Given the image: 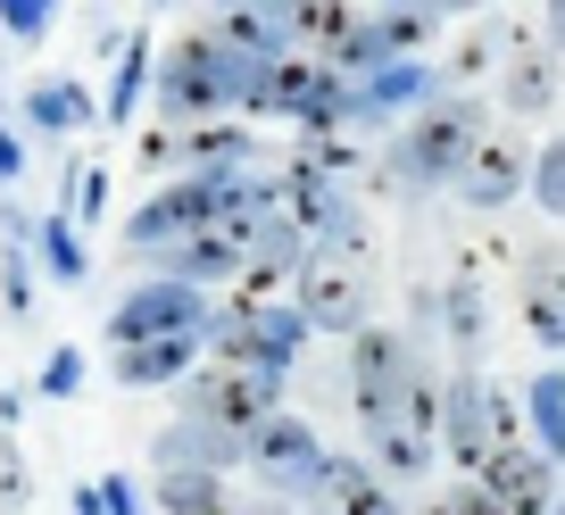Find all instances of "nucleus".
Returning <instances> with one entry per match:
<instances>
[{
    "instance_id": "nucleus-1",
    "label": "nucleus",
    "mask_w": 565,
    "mask_h": 515,
    "mask_svg": "<svg viewBox=\"0 0 565 515\" xmlns=\"http://www.w3.org/2000/svg\"><path fill=\"white\" fill-rule=\"evenodd\" d=\"M249 92V58H233L216 34H183L159 58V117L167 125H216L225 108H242Z\"/></svg>"
},
{
    "instance_id": "nucleus-2",
    "label": "nucleus",
    "mask_w": 565,
    "mask_h": 515,
    "mask_svg": "<svg viewBox=\"0 0 565 515\" xmlns=\"http://www.w3.org/2000/svg\"><path fill=\"white\" fill-rule=\"evenodd\" d=\"M275 399H282V374L275 366H225L216 357L209 374H183V416L192 425H209V432H225V441H242L249 449V432L258 425H275Z\"/></svg>"
},
{
    "instance_id": "nucleus-3",
    "label": "nucleus",
    "mask_w": 565,
    "mask_h": 515,
    "mask_svg": "<svg viewBox=\"0 0 565 515\" xmlns=\"http://www.w3.org/2000/svg\"><path fill=\"white\" fill-rule=\"evenodd\" d=\"M416 350H407V333H383V324H366V333H350V408H358V425L366 432H383V425H399L407 416V399H416Z\"/></svg>"
},
{
    "instance_id": "nucleus-4",
    "label": "nucleus",
    "mask_w": 565,
    "mask_h": 515,
    "mask_svg": "<svg viewBox=\"0 0 565 515\" xmlns=\"http://www.w3.org/2000/svg\"><path fill=\"white\" fill-rule=\"evenodd\" d=\"M209 324H216V308H209V291H192V283H175V275H159V283H134L117 300V316H108V341L117 350H141V341H209Z\"/></svg>"
},
{
    "instance_id": "nucleus-5",
    "label": "nucleus",
    "mask_w": 565,
    "mask_h": 515,
    "mask_svg": "<svg viewBox=\"0 0 565 515\" xmlns=\"http://www.w3.org/2000/svg\"><path fill=\"white\" fill-rule=\"evenodd\" d=\"M475 142H482V108H475V100H433V108H416V117H407L399 167H407L416 183H458L466 159H475Z\"/></svg>"
},
{
    "instance_id": "nucleus-6",
    "label": "nucleus",
    "mask_w": 565,
    "mask_h": 515,
    "mask_svg": "<svg viewBox=\"0 0 565 515\" xmlns=\"http://www.w3.org/2000/svg\"><path fill=\"white\" fill-rule=\"evenodd\" d=\"M441 432H449V458L482 482V465L515 441V408L491 391V383H482V374H458V383L441 391Z\"/></svg>"
},
{
    "instance_id": "nucleus-7",
    "label": "nucleus",
    "mask_w": 565,
    "mask_h": 515,
    "mask_svg": "<svg viewBox=\"0 0 565 515\" xmlns=\"http://www.w3.org/2000/svg\"><path fill=\"white\" fill-rule=\"evenodd\" d=\"M308 333L317 324L300 316V300H282V308H266V316H242V308H216V324H209V350L225 357V366H291V357L308 350Z\"/></svg>"
},
{
    "instance_id": "nucleus-8",
    "label": "nucleus",
    "mask_w": 565,
    "mask_h": 515,
    "mask_svg": "<svg viewBox=\"0 0 565 515\" xmlns=\"http://www.w3.org/2000/svg\"><path fill=\"white\" fill-rule=\"evenodd\" d=\"M300 316L317 324V333H366V275H358V249L350 242L308 249V267H300Z\"/></svg>"
},
{
    "instance_id": "nucleus-9",
    "label": "nucleus",
    "mask_w": 565,
    "mask_h": 515,
    "mask_svg": "<svg viewBox=\"0 0 565 515\" xmlns=\"http://www.w3.org/2000/svg\"><path fill=\"white\" fill-rule=\"evenodd\" d=\"M242 458L258 465L266 491H324V465H333V458H324V441L300 425V416H275V425H258Z\"/></svg>"
},
{
    "instance_id": "nucleus-10",
    "label": "nucleus",
    "mask_w": 565,
    "mask_h": 515,
    "mask_svg": "<svg viewBox=\"0 0 565 515\" xmlns=\"http://www.w3.org/2000/svg\"><path fill=\"white\" fill-rule=\"evenodd\" d=\"M282 216L308 233V242H350V249H366V233H358V216H350V200H341V183L333 175H317V167H282Z\"/></svg>"
},
{
    "instance_id": "nucleus-11",
    "label": "nucleus",
    "mask_w": 565,
    "mask_h": 515,
    "mask_svg": "<svg viewBox=\"0 0 565 515\" xmlns=\"http://www.w3.org/2000/svg\"><path fill=\"white\" fill-rule=\"evenodd\" d=\"M482 491H491L508 515H557V465H548L532 441H508L491 465H482Z\"/></svg>"
},
{
    "instance_id": "nucleus-12",
    "label": "nucleus",
    "mask_w": 565,
    "mask_h": 515,
    "mask_svg": "<svg viewBox=\"0 0 565 515\" xmlns=\"http://www.w3.org/2000/svg\"><path fill=\"white\" fill-rule=\"evenodd\" d=\"M524 183H532V150L515 142V133H482L475 159H466V175H458V200L466 208H508Z\"/></svg>"
},
{
    "instance_id": "nucleus-13",
    "label": "nucleus",
    "mask_w": 565,
    "mask_h": 515,
    "mask_svg": "<svg viewBox=\"0 0 565 515\" xmlns=\"http://www.w3.org/2000/svg\"><path fill=\"white\" fill-rule=\"evenodd\" d=\"M317 75H324V58H258L249 67V92H242V117H291L300 125L308 117V100H317Z\"/></svg>"
},
{
    "instance_id": "nucleus-14",
    "label": "nucleus",
    "mask_w": 565,
    "mask_h": 515,
    "mask_svg": "<svg viewBox=\"0 0 565 515\" xmlns=\"http://www.w3.org/2000/svg\"><path fill=\"white\" fill-rule=\"evenodd\" d=\"M399 108H433V67H424V58H399V67L350 84V125H383V117H399Z\"/></svg>"
},
{
    "instance_id": "nucleus-15",
    "label": "nucleus",
    "mask_w": 565,
    "mask_h": 515,
    "mask_svg": "<svg viewBox=\"0 0 565 515\" xmlns=\"http://www.w3.org/2000/svg\"><path fill=\"white\" fill-rule=\"evenodd\" d=\"M167 267H175V283H192V291H209V283L233 291V275H242V242L209 225V233H192V242L167 249Z\"/></svg>"
},
{
    "instance_id": "nucleus-16",
    "label": "nucleus",
    "mask_w": 565,
    "mask_h": 515,
    "mask_svg": "<svg viewBox=\"0 0 565 515\" xmlns=\"http://www.w3.org/2000/svg\"><path fill=\"white\" fill-rule=\"evenodd\" d=\"M200 350L209 341H141V350H117V383H134V391H150V383H183V374L200 366Z\"/></svg>"
},
{
    "instance_id": "nucleus-17",
    "label": "nucleus",
    "mask_w": 565,
    "mask_h": 515,
    "mask_svg": "<svg viewBox=\"0 0 565 515\" xmlns=\"http://www.w3.org/2000/svg\"><path fill=\"white\" fill-rule=\"evenodd\" d=\"M524 324H532V341L565 350V258H532L524 267Z\"/></svg>"
},
{
    "instance_id": "nucleus-18",
    "label": "nucleus",
    "mask_w": 565,
    "mask_h": 515,
    "mask_svg": "<svg viewBox=\"0 0 565 515\" xmlns=\"http://www.w3.org/2000/svg\"><path fill=\"white\" fill-rule=\"evenodd\" d=\"M175 167H200V175H233V167H249V133H242L233 117L192 125V133H175Z\"/></svg>"
},
{
    "instance_id": "nucleus-19",
    "label": "nucleus",
    "mask_w": 565,
    "mask_h": 515,
    "mask_svg": "<svg viewBox=\"0 0 565 515\" xmlns=\"http://www.w3.org/2000/svg\"><path fill=\"white\" fill-rule=\"evenodd\" d=\"M350 34H358V9H350V0H291V51H300V58L308 51L333 58Z\"/></svg>"
},
{
    "instance_id": "nucleus-20",
    "label": "nucleus",
    "mask_w": 565,
    "mask_h": 515,
    "mask_svg": "<svg viewBox=\"0 0 565 515\" xmlns=\"http://www.w3.org/2000/svg\"><path fill=\"white\" fill-rule=\"evenodd\" d=\"M548 100H557V58H548L541 42H515V51H508V108L541 117Z\"/></svg>"
},
{
    "instance_id": "nucleus-21",
    "label": "nucleus",
    "mask_w": 565,
    "mask_h": 515,
    "mask_svg": "<svg viewBox=\"0 0 565 515\" xmlns=\"http://www.w3.org/2000/svg\"><path fill=\"white\" fill-rule=\"evenodd\" d=\"M532 449H541L548 465H565V374L548 366V374H532Z\"/></svg>"
},
{
    "instance_id": "nucleus-22",
    "label": "nucleus",
    "mask_w": 565,
    "mask_h": 515,
    "mask_svg": "<svg viewBox=\"0 0 565 515\" xmlns=\"http://www.w3.org/2000/svg\"><path fill=\"white\" fill-rule=\"evenodd\" d=\"M324 491L341 498V515H399V498H391V482H374L358 458H333L324 465Z\"/></svg>"
},
{
    "instance_id": "nucleus-23",
    "label": "nucleus",
    "mask_w": 565,
    "mask_h": 515,
    "mask_svg": "<svg viewBox=\"0 0 565 515\" xmlns=\"http://www.w3.org/2000/svg\"><path fill=\"white\" fill-rule=\"evenodd\" d=\"M366 441H374V482H424V465H433V441L407 425H383Z\"/></svg>"
},
{
    "instance_id": "nucleus-24",
    "label": "nucleus",
    "mask_w": 565,
    "mask_h": 515,
    "mask_svg": "<svg viewBox=\"0 0 565 515\" xmlns=\"http://www.w3.org/2000/svg\"><path fill=\"white\" fill-rule=\"evenodd\" d=\"M150 34H134L125 42V58H117V84H108V125H134L141 117V92H150Z\"/></svg>"
},
{
    "instance_id": "nucleus-25",
    "label": "nucleus",
    "mask_w": 565,
    "mask_h": 515,
    "mask_svg": "<svg viewBox=\"0 0 565 515\" xmlns=\"http://www.w3.org/2000/svg\"><path fill=\"white\" fill-rule=\"evenodd\" d=\"M25 117L42 133H75V125H92V92L84 84H34L25 92Z\"/></svg>"
},
{
    "instance_id": "nucleus-26",
    "label": "nucleus",
    "mask_w": 565,
    "mask_h": 515,
    "mask_svg": "<svg viewBox=\"0 0 565 515\" xmlns=\"http://www.w3.org/2000/svg\"><path fill=\"white\" fill-rule=\"evenodd\" d=\"M159 507L167 515H225V474H159Z\"/></svg>"
},
{
    "instance_id": "nucleus-27",
    "label": "nucleus",
    "mask_w": 565,
    "mask_h": 515,
    "mask_svg": "<svg viewBox=\"0 0 565 515\" xmlns=\"http://www.w3.org/2000/svg\"><path fill=\"white\" fill-rule=\"evenodd\" d=\"M449 341H466V350L482 341V275H475V258H458V275H449Z\"/></svg>"
},
{
    "instance_id": "nucleus-28",
    "label": "nucleus",
    "mask_w": 565,
    "mask_h": 515,
    "mask_svg": "<svg viewBox=\"0 0 565 515\" xmlns=\"http://www.w3.org/2000/svg\"><path fill=\"white\" fill-rule=\"evenodd\" d=\"M34 242H42V267H51L58 283H84V275H92V258H84V242H75V225H67V216H51V225H42Z\"/></svg>"
},
{
    "instance_id": "nucleus-29",
    "label": "nucleus",
    "mask_w": 565,
    "mask_h": 515,
    "mask_svg": "<svg viewBox=\"0 0 565 515\" xmlns=\"http://www.w3.org/2000/svg\"><path fill=\"white\" fill-rule=\"evenodd\" d=\"M532 200H541L548 216H565V133H548V142L532 150Z\"/></svg>"
},
{
    "instance_id": "nucleus-30",
    "label": "nucleus",
    "mask_w": 565,
    "mask_h": 515,
    "mask_svg": "<svg viewBox=\"0 0 565 515\" xmlns=\"http://www.w3.org/2000/svg\"><path fill=\"white\" fill-rule=\"evenodd\" d=\"M51 9H58V0H0V25H9L18 42H42V34H51Z\"/></svg>"
},
{
    "instance_id": "nucleus-31",
    "label": "nucleus",
    "mask_w": 565,
    "mask_h": 515,
    "mask_svg": "<svg viewBox=\"0 0 565 515\" xmlns=\"http://www.w3.org/2000/svg\"><path fill=\"white\" fill-rule=\"evenodd\" d=\"M300 167H317V175H350V167H358V142H341V133H317V142L300 150Z\"/></svg>"
},
{
    "instance_id": "nucleus-32",
    "label": "nucleus",
    "mask_w": 565,
    "mask_h": 515,
    "mask_svg": "<svg viewBox=\"0 0 565 515\" xmlns=\"http://www.w3.org/2000/svg\"><path fill=\"white\" fill-rule=\"evenodd\" d=\"M75 391H84V350H58L42 366V399H75Z\"/></svg>"
},
{
    "instance_id": "nucleus-33",
    "label": "nucleus",
    "mask_w": 565,
    "mask_h": 515,
    "mask_svg": "<svg viewBox=\"0 0 565 515\" xmlns=\"http://www.w3.org/2000/svg\"><path fill=\"white\" fill-rule=\"evenodd\" d=\"M108 208V175H100V167H92V175H75V200H67V225H75V216H100Z\"/></svg>"
},
{
    "instance_id": "nucleus-34",
    "label": "nucleus",
    "mask_w": 565,
    "mask_h": 515,
    "mask_svg": "<svg viewBox=\"0 0 565 515\" xmlns=\"http://www.w3.org/2000/svg\"><path fill=\"white\" fill-rule=\"evenodd\" d=\"M0 300H9V308H34V275H25L18 249H9V267H0Z\"/></svg>"
},
{
    "instance_id": "nucleus-35",
    "label": "nucleus",
    "mask_w": 565,
    "mask_h": 515,
    "mask_svg": "<svg viewBox=\"0 0 565 515\" xmlns=\"http://www.w3.org/2000/svg\"><path fill=\"white\" fill-rule=\"evenodd\" d=\"M482 67H491V34H466L458 58H449V75H482Z\"/></svg>"
},
{
    "instance_id": "nucleus-36",
    "label": "nucleus",
    "mask_w": 565,
    "mask_h": 515,
    "mask_svg": "<svg viewBox=\"0 0 565 515\" xmlns=\"http://www.w3.org/2000/svg\"><path fill=\"white\" fill-rule=\"evenodd\" d=\"M141 167H150V175H159V167H175V133H167V125H150V133H141Z\"/></svg>"
},
{
    "instance_id": "nucleus-37",
    "label": "nucleus",
    "mask_w": 565,
    "mask_h": 515,
    "mask_svg": "<svg viewBox=\"0 0 565 515\" xmlns=\"http://www.w3.org/2000/svg\"><path fill=\"white\" fill-rule=\"evenodd\" d=\"M449 507H458V515H508V507H499L491 491H482V482H466V491H449Z\"/></svg>"
},
{
    "instance_id": "nucleus-38",
    "label": "nucleus",
    "mask_w": 565,
    "mask_h": 515,
    "mask_svg": "<svg viewBox=\"0 0 565 515\" xmlns=\"http://www.w3.org/2000/svg\"><path fill=\"white\" fill-rule=\"evenodd\" d=\"M100 498H108V515H141V491H134L125 474H108V482H100Z\"/></svg>"
},
{
    "instance_id": "nucleus-39",
    "label": "nucleus",
    "mask_w": 565,
    "mask_h": 515,
    "mask_svg": "<svg viewBox=\"0 0 565 515\" xmlns=\"http://www.w3.org/2000/svg\"><path fill=\"white\" fill-rule=\"evenodd\" d=\"M25 175V142H18V133H0V183H18Z\"/></svg>"
},
{
    "instance_id": "nucleus-40",
    "label": "nucleus",
    "mask_w": 565,
    "mask_h": 515,
    "mask_svg": "<svg viewBox=\"0 0 565 515\" xmlns=\"http://www.w3.org/2000/svg\"><path fill=\"white\" fill-rule=\"evenodd\" d=\"M75 515H108V498H100V482H75Z\"/></svg>"
},
{
    "instance_id": "nucleus-41",
    "label": "nucleus",
    "mask_w": 565,
    "mask_h": 515,
    "mask_svg": "<svg viewBox=\"0 0 565 515\" xmlns=\"http://www.w3.org/2000/svg\"><path fill=\"white\" fill-rule=\"evenodd\" d=\"M433 9H458V18H466V9H491V0H433Z\"/></svg>"
},
{
    "instance_id": "nucleus-42",
    "label": "nucleus",
    "mask_w": 565,
    "mask_h": 515,
    "mask_svg": "<svg viewBox=\"0 0 565 515\" xmlns=\"http://www.w3.org/2000/svg\"><path fill=\"white\" fill-rule=\"evenodd\" d=\"M548 25H557V34H565V0H548Z\"/></svg>"
},
{
    "instance_id": "nucleus-43",
    "label": "nucleus",
    "mask_w": 565,
    "mask_h": 515,
    "mask_svg": "<svg viewBox=\"0 0 565 515\" xmlns=\"http://www.w3.org/2000/svg\"><path fill=\"white\" fill-rule=\"evenodd\" d=\"M424 515H458V507H449V498H433V507H424Z\"/></svg>"
},
{
    "instance_id": "nucleus-44",
    "label": "nucleus",
    "mask_w": 565,
    "mask_h": 515,
    "mask_svg": "<svg viewBox=\"0 0 565 515\" xmlns=\"http://www.w3.org/2000/svg\"><path fill=\"white\" fill-rule=\"evenodd\" d=\"M557 515H565V507H557Z\"/></svg>"
}]
</instances>
